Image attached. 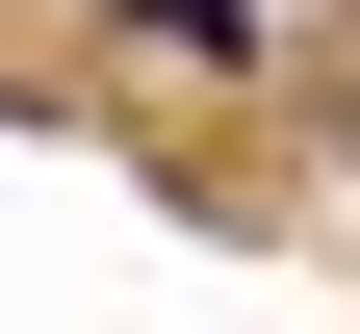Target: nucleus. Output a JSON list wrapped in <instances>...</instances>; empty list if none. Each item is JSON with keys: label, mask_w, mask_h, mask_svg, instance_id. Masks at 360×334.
I'll return each mask as SVG.
<instances>
[{"label": "nucleus", "mask_w": 360, "mask_h": 334, "mask_svg": "<svg viewBox=\"0 0 360 334\" xmlns=\"http://www.w3.org/2000/svg\"><path fill=\"white\" fill-rule=\"evenodd\" d=\"M129 26H155V52H257L283 0H129Z\"/></svg>", "instance_id": "obj_1"}]
</instances>
